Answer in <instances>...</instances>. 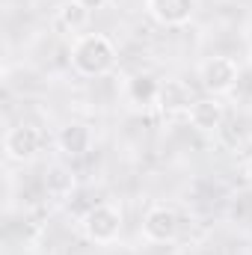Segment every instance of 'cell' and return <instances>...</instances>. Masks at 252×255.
<instances>
[{"instance_id": "cell-5", "label": "cell", "mask_w": 252, "mask_h": 255, "mask_svg": "<svg viewBox=\"0 0 252 255\" xmlns=\"http://www.w3.org/2000/svg\"><path fill=\"white\" fill-rule=\"evenodd\" d=\"M145 12L160 27H187L199 12V0H145Z\"/></svg>"}, {"instance_id": "cell-8", "label": "cell", "mask_w": 252, "mask_h": 255, "mask_svg": "<svg viewBox=\"0 0 252 255\" xmlns=\"http://www.w3.org/2000/svg\"><path fill=\"white\" fill-rule=\"evenodd\" d=\"M187 116H190V125L196 128V130L214 133V130H220L223 119H226V107H223V101L217 95H208V98H196L193 101Z\"/></svg>"}, {"instance_id": "cell-7", "label": "cell", "mask_w": 252, "mask_h": 255, "mask_svg": "<svg viewBox=\"0 0 252 255\" xmlns=\"http://www.w3.org/2000/svg\"><path fill=\"white\" fill-rule=\"evenodd\" d=\"M142 238L148 244H172L178 238V214L169 205H154L148 208L142 220Z\"/></svg>"}, {"instance_id": "cell-12", "label": "cell", "mask_w": 252, "mask_h": 255, "mask_svg": "<svg viewBox=\"0 0 252 255\" xmlns=\"http://www.w3.org/2000/svg\"><path fill=\"white\" fill-rule=\"evenodd\" d=\"M45 190L48 196H54V199H65L68 193L74 190V175H71V169H65V166H51L48 169V175H45Z\"/></svg>"}, {"instance_id": "cell-2", "label": "cell", "mask_w": 252, "mask_h": 255, "mask_svg": "<svg viewBox=\"0 0 252 255\" xmlns=\"http://www.w3.org/2000/svg\"><path fill=\"white\" fill-rule=\"evenodd\" d=\"M80 229H83V235H86L89 244L110 247V244H116L119 235H122V211H119L116 205H110V202H98V205H92V208L83 214Z\"/></svg>"}, {"instance_id": "cell-1", "label": "cell", "mask_w": 252, "mask_h": 255, "mask_svg": "<svg viewBox=\"0 0 252 255\" xmlns=\"http://www.w3.org/2000/svg\"><path fill=\"white\" fill-rule=\"evenodd\" d=\"M68 60H71V68L80 77H104L116 68L119 54H116V45L104 33H80L71 42V57Z\"/></svg>"}, {"instance_id": "cell-3", "label": "cell", "mask_w": 252, "mask_h": 255, "mask_svg": "<svg viewBox=\"0 0 252 255\" xmlns=\"http://www.w3.org/2000/svg\"><path fill=\"white\" fill-rule=\"evenodd\" d=\"M160 86H163V80H157L148 71L130 74L122 86V101L130 113H151L160 104Z\"/></svg>"}, {"instance_id": "cell-13", "label": "cell", "mask_w": 252, "mask_h": 255, "mask_svg": "<svg viewBox=\"0 0 252 255\" xmlns=\"http://www.w3.org/2000/svg\"><path fill=\"white\" fill-rule=\"evenodd\" d=\"M80 3H83V6H86L89 12H98V9H104V6H107L110 0H80Z\"/></svg>"}, {"instance_id": "cell-4", "label": "cell", "mask_w": 252, "mask_h": 255, "mask_svg": "<svg viewBox=\"0 0 252 255\" xmlns=\"http://www.w3.org/2000/svg\"><path fill=\"white\" fill-rule=\"evenodd\" d=\"M241 68L232 57H208L205 63L199 65V80L205 86L208 95H226L238 86Z\"/></svg>"}, {"instance_id": "cell-14", "label": "cell", "mask_w": 252, "mask_h": 255, "mask_svg": "<svg viewBox=\"0 0 252 255\" xmlns=\"http://www.w3.org/2000/svg\"><path fill=\"white\" fill-rule=\"evenodd\" d=\"M244 178H247V184L252 187V157L247 160V166H244Z\"/></svg>"}, {"instance_id": "cell-6", "label": "cell", "mask_w": 252, "mask_h": 255, "mask_svg": "<svg viewBox=\"0 0 252 255\" xmlns=\"http://www.w3.org/2000/svg\"><path fill=\"white\" fill-rule=\"evenodd\" d=\"M39 148H42V133L33 125H15L3 136V151L15 163H30L39 154Z\"/></svg>"}, {"instance_id": "cell-10", "label": "cell", "mask_w": 252, "mask_h": 255, "mask_svg": "<svg viewBox=\"0 0 252 255\" xmlns=\"http://www.w3.org/2000/svg\"><path fill=\"white\" fill-rule=\"evenodd\" d=\"M193 101L196 98H193V89H190L187 83H181V80H163L157 110L166 113V116H181V113H190Z\"/></svg>"}, {"instance_id": "cell-11", "label": "cell", "mask_w": 252, "mask_h": 255, "mask_svg": "<svg viewBox=\"0 0 252 255\" xmlns=\"http://www.w3.org/2000/svg\"><path fill=\"white\" fill-rule=\"evenodd\" d=\"M89 18H92V12L80 0H63L60 9H57V21H60V27L68 30V33H80L89 24Z\"/></svg>"}, {"instance_id": "cell-9", "label": "cell", "mask_w": 252, "mask_h": 255, "mask_svg": "<svg viewBox=\"0 0 252 255\" xmlns=\"http://www.w3.org/2000/svg\"><path fill=\"white\" fill-rule=\"evenodd\" d=\"M92 128L83 125V122H68V125L60 128L57 133V145L65 157H83L89 148H92Z\"/></svg>"}]
</instances>
